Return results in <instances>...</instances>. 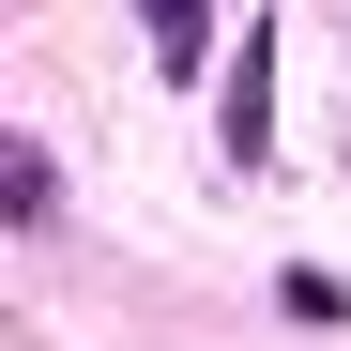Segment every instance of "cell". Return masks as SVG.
I'll list each match as a JSON object with an SVG mask.
<instances>
[{
    "label": "cell",
    "mask_w": 351,
    "mask_h": 351,
    "mask_svg": "<svg viewBox=\"0 0 351 351\" xmlns=\"http://www.w3.org/2000/svg\"><path fill=\"white\" fill-rule=\"evenodd\" d=\"M138 31H153V62H168V77H199V46H214V0H138Z\"/></svg>",
    "instance_id": "obj_1"
},
{
    "label": "cell",
    "mask_w": 351,
    "mask_h": 351,
    "mask_svg": "<svg viewBox=\"0 0 351 351\" xmlns=\"http://www.w3.org/2000/svg\"><path fill=\"white\" fill-rule=\"evenodd\" d=\"M0 214H16V229H46V214H62V184H46V153H31V138L0 153Z\"/></svg>",
    "instance_id": "obj_2"
},
{
    "label": "cell",
    "mask_w": 351,
    "mask_h": 351,
    "mask_svg": "<svg viewBox=\"0 0 351 351\" xmlns=\"http://www.w3.org/2000/svg\"><path fill=\"white\" fill-rule=\"evenodd\" d=\"M275 306H290V321H351V290H336L321 260H290V275H275Z\"/></svg>",
    "instance_id": "obj_3"
}]
</instances>
